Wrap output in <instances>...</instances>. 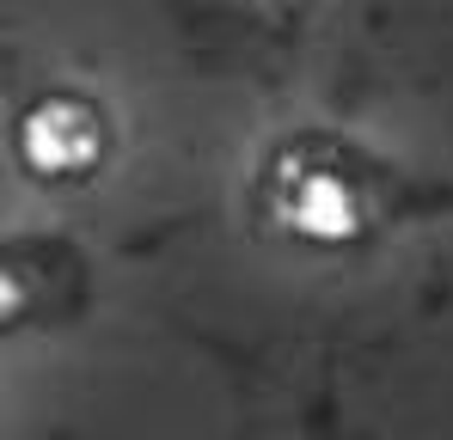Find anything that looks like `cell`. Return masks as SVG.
<instances>
[{"mask_svg": "<svg viewBox=\"0 0 453 440\" xmlns=\"http://www.w3.org/2000/svg\"><path fill=\"white\" fill-rule=\"evenodd\" d=\"M12 147L37 184H86V178H98V165L111 153V129H104V110L92 98L37 92L12 123Z\"/></svg>", "mask_w": 453, "mask_h": 440, "instance_id": "6da1fadb", "label": "cell"}, {"mask_svg": "<svg viewBox=\"0 0 453 440\" xmlns=\"http://www.w3.org/2000/svg\"><path fill=\"white\" fill-rule=\"evenodd\" d=\"M362 215H368L362 184L331 159H312L282 184V220L306 245H349L362 232Z\"/></svg>", "mask_w": 453, "mask_h": 440, "instance_id": "7a4b0ae2", "label": "cell"}]
</instances>
